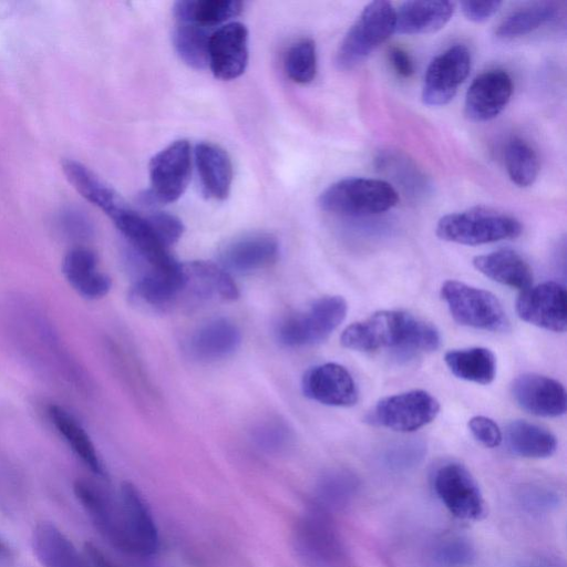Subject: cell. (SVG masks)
Here are the masks:
<instances>
[{
	"label": "cell",
	"mask_w": 567,
	"mask_h": 567,
	"mask_svg": "<svg viewBox=\"0 0 567 567\" xmlns=\"http://www.w3.org/2000/svg\"><path fill=\"white\" fill-rule=\"evenodd\" d=\"M340 342L357 351L394 350L412 354L435 351L441 337L433 324L410 312L381 310L348 326Z\"/></svg>",
	"instance_id": "obj_1"
},
{
	"label": "cell",
	"mask_w": 567,
	"mask_h": 567,
	"mask_svg": "<svg viewBox=\"0 0 567 567\" xmlns=\"http://www.w3.org/2000/svg\"><path fill=\"white\" fill-rule=\"evenodd\" d=\"M399 202V194L386 181L348 177L327 187L318 198L319 207L330 214L364 217L384 213Z\"/></svg>",
	"instance_id": "obj_2"
},
{
	"label": "cell",
	"mask_w": 567,
	"mask_h": 567,
	"mask_svg": "<svg viewBox=\"0 0 567 567\" xmlns=\"http://www.w3.org/2000/svg\"><path fill=\"white\" fill-rule=\"evenodd\" d=\"M522 230L518 219L487 207H474L444 215L435 227V234L440 239L466 246L514 239Z\"/></svg>",
	"instance_id": "obj_3"
},
{
	"label": "cell",
	"mask_w": 567,
	"mask_h": 567,
	"mask_svg": "<svg viewBox=\"0 0 567 567\" xmlns=\"http://www.w3.org/2000/svg\"><path fill=\"white\" fill-rule=\"evenodd\" d=\"M395 32V9L384 0L368 3L346 33L336 53V65L351 70Z\"/></svg>",
	"instance_id": "obj_4"
},
{
	"label": "cell",
	"mask_w": 567,
	"mask_h": 567,
	"mask_svg": "<svg viewBox=\"0 0 567 567\" xmlns=\"http://www.w3.org/2000/svg\"><path fill=\"white\" fill-rule=\"evenodd\" d=\"M441 297L452 318L461 326L478 330L504 332L509 320L499 300L489 291L457 280H446Z\"/></svg>",
	"instance_id": "obj_5"
},
{
	"label": "cell",
	"mask_w": 567,
	"mask_h": 567,
	"mask_svg": "<svg viewBox=\"0 0 567 567\" xmlns=\"http://www.w3.org/2000/svg\"><path fill=\"white\" fill-rule=\"evenodd\" d=\"M348 305L341 296H324L302 313L280 322L277 336L287 347H305L324 341L347 316Z\"/></svg>",
	"instance_id": "obj_6"
},
{
	"label": "cell",
	"mask_w": 567,
	"mask_h": 567,
	"mask_svg": "<svg viewBox=\"0 0 567 567\" xmlns=\"http://www.w3.org/2000/svg\"><path fill=\"white\" fill-rule=\"evenodd\" d=\"M293 544L309 567H342L346 550L330 514L311 507L296 524Z\"/></svg>",
	"instance_id": "obj_7"
},
{
	"label": "cell",
	"mask_w": 567,
	"mask_h": 567,
	"mask_svg": "<svg viewBox=\"0 0 567 567\" xmlns=\"http://www.w3.org/2000/svg\"><path fill=\"white\" fill-rule=\"evenodd\" d=\"M440 412L439 401L425 390H410L381 399L368 415L371 424L396 432H414Z\"/></svg>",
	"instance_id": "obj_8"
},
{
	"label": "cell",
	"mask_w": 567,
	"mask_h": 567,
	"mask_svg": "<svg viewBox=\"0 0 567 567\" xmlns=\"http://www.w3.org/2000/svg\"><path fill=\"white\" fill-rule=\"evenodd\" d=\"M192 172V150L188 141L177 140L150 161L151 189L148 202L174 203L186 190Z\"/></svg>",
	"instance_id": "obj_9"
},
{
	"label": "cell",
	"mask_w": 567,
	"mask_h": 567,
	"mask_svg": "<svg viewBox=\"0 0 567 567\" xmlns=\"http://www.w3.org/2000/svg\"><path fill=\"white\" fill-rule=\"evenodd\" d=\"M433 487L441 503L456 518L477 520L484 516L485 501L471 472L450 462L434 473Z\"/></svg>",
	"instance_id": "obj_10"
},
{
	"label": "cell",
	"mask_w": 567,
	"mask_h": 567,
	"mask_svg": "<svg viewBox=\"0 0 567 567\" xmlns=\"http://www.w3.org/2000/svg\"><path fill=\"white\" fill-rule=\"evenodd\" d=\"M471 52L464 44H454L436 55L427 66L422 86V101L442 106L455 96L471 71Z\"/></svg>",
	"instance_id": "obj_11"
},
{
	"label": "cell",
	"mask_w": 567,
	"mask_h": 567,
	"mask_svg": "<svg viewBox=\"0 0 567 567\" xmlns=\"http://www.w3.org/2000/svg\"><path fill=\"white\" fill-rule=\"evenodd\" d=\"M73 491L100 535L114 548L132 554L120 503L103 488L86 480H76Z\"/></svg>",
	"instance_id": "obj_12"
},
{
	"label": "cell",
	"mask_w": 567,
	"mask_h": 567,
	"mask_svg": "<svg viewBox=\"0 0 567 567\" xmlns=\"http://www.w3.org/2000/svg\"><path fill=\"white\" fill-rule=\"evenodd\" d=\"M566 289L556 281H545L522 291L516 300L517 316L536 327L564 332L567 328Z\"/></svg>",
	"instance_id": "obj_13"
},
{
	"label": "cell",
	"mask_w": 567,
	"mask_h": 567,
	"mask_svg": "<svg viewBox=\"0 0 567 567\" xmlns=\"http://www.w3.org/2000/svg\"><path fill=\"white\" fill-rule=\"evenodd\" d=\"M248 30L236 21L213 31L208 44V66L215 78L230 81L239 78L248 63Z\"/></svg>",
	"instance_id": "obj_14"
},
{
	"label": "cell",
	"mask_w": 567,
	"mask_h": 567,
	"mask_svg": "<svg viewBox=\"0 0 567 567\" xmlns=\"http://www.w3.org/2000/svg\"><path fill=\"white\" fill-rule=\"evenodd\" d=\"M303 394L324 405L348 408L359 392L351 373L341 364L328 362L308 369L301 380Z\"/></svg>",
	"instance_id": "obj_15"
},
{
	"label": "cell",
	"mask_w": 567,
	"mask_h": 567,
	"mask_svg": "<svg viewBox=\"0 0 567 567\" xmlns=\"http://www.w3.org/2000/svg\"><path fill=\"white\" fill-rule=\"evenodd\" d=\"M185 282L179 305H196L207 300H236L238 288L231 276L210 261L194 260L184 262Z\"/></svg>",
	"instance_id": "obj_16"
},
{
	"label": "cell",
	"mask_w": 567,
	"mask_h": 567,
	"mask_svg": "<svg viewBox=\"0 0 567 567\" xmlns=\"http://www.w3.org/2000/svg\"><path fill=\"white\" fill-rule=\"evenodd\" d=\"M118 503L132 554H156L159 548L158 530L148 505L133 483H122Z\"/></svg>",
	"instance_id": "obj_17"
},
{
	"label": "cell",
	"mask_w": 567,
	"mask_h": 567,
	"mask_svg": "<svg viewBox=\"0 0 567 567\" xmlns=\"http://www.w3.org/2000/svg\"><path fill=\"white\" fill-rule=\"evenodd\" d=\"M513 89V80L504 70L493 69L481 73L465 95L466 117L474 122L495 118L508 104Z\"/></svg>",
	"instance_id": "obj_18"
},
{
	"label": "cell",
	"mask_w": 567,
	"mask_h": 567,
	"mask_svg": "<svg viewBox=\"0 0 567 567\" xmlns=\"http://www.w3.org/2000/svg\"><path fill=\"white\" fill-rule=\"evenodd\" d=\"M511 392L523 410L536 416L557 417L565 414L567 409L564 385L546 375H518L511 385Z\"/></svg>",
	"instance_id": "obj_19"
},
{
	"label": "cell",
	"mask_w": 567,
	"mask_h": 567,
	"mask_svg": "<svg viewBox=\"0 0 567 567\" xmlns=\"http://www.w3.org/2000/svg\"><path fill=\"white\" fill-rule=\"evenodd\" d=\"M184 282L183 265L177 261L162 268L147 267L135 281L131 298L137 305L167 310L179 305Z\"/></svg>",
	"instance_id": "obj_20"
},
{
	"label": "cell",
	"mask_w": 567,
	"mask_h": 567,
	"mask_svg": "<svg viewBox=\"0 0 567 567\" xmlns=\"http://www.w3.org/2000/svg\"><path fill=\"white\" fill-rule=\"evenodd\" d=\"M279 254L277 239L269 234H250L229 243L221 252L223 265L238 272L258 270L274 264Z\"/></svg>",
	"instance_id": "obj_21"
},
{
	"label": "cell",
	"mask_w": 567,
	"mask_h": 567,
	"mask_svg": "<svg viewBox=\"0 0 567 567\" xmlns=\"http://www.w3.org/2000/svg\"><path fill=\"white\" fill-rule=\"evenodd\" d=\"M203 193L216 200L228 197L233 183V164L227 152L210 143H198L194 151Z\"/></svg>",
	"instance_id": "obj_22"
},
{
	"label": "cell",
	"mask_w": 567,
	"mask_h": 567,
	"mask_svg": "<svg viewBox=\"0 0 567 567\" xmlns=\"http://www.w3.org/2000/svg\"><path fill=\"white\" fill-rule=\"evenodd\" d=\"M455 10L452 1H406L395 10V32L402 34L433 33L451 20Z\"/></svg>",
	"instance_id": "obj_23"
},
{
	"label": "cell",
	"mask_w": 567,
	"mask_h": 567,
	"mask_svg": "<svg viewBox=\"0 0 567 567\" xmlns=\"http://www.w3.org/2000/svg\"><path fill=\"white\" fill-rule=\"evenodd\" d=\"M32 548L43 567H91L73 543L53 524L42 522L32 533Z\"/></svg>",
	"instance_id": "obj_24"
},
{
	"label": "cell",
	"mask_w": 567,
	"mask_h": 567,
	"mask_svg": "<svg viewBox=\"0 0 567 567\" xmlns=\"http://www.w3.org/2000/svg\"><path fill=\"white\" fill-rule=\"evenodd\" d=\"M474 267L501 285L524 291L532 287L533 271L525 259L512 249H498L473 259Z\"/></svg>",
	"instance_id": "obj_25"
},
{
	"label": "cell",
	"mask_w": 567,
	"mask_h": 567,
	"mask_svg": "<svg viewBox=\"0 0 567 567\" xmlns=\"http://www.w3.org/2000/svg\"><path fill=\"white\" fill-rule=\"evenodd\" d=\"M240 341L238 327L228 319L219 318L202 326L193 334L189 347L197 359L215 361L234 353Z\"/></svg>",
	"instance_id": "obj_26"
},
{
	"label": "cell",
	"mask_w": 567,
	"mask_h": 567,
	"mask_svg": "<svg viewBox=\"0 0 567 567\" xmlns=\"http://www.w3.org/2000/svg\"><path fill=\"white\" fill-rule=\"evenodd\" d=\"M62 171L71 185L91 204L103 210L110 218L126 203L121 196L90 168L74 159L62 163Z\"/></svg>",
	"instance_id": "obj_27"
},
{
	"label": "cell",
	"mask_w": 567,
	"mask_h": 567,
	"mask_svg": "<svg viewBox=\"0 0 567 567\" xmlns=\"http://www.w3.org/2000/svg\"><path fill=\"white\" fill-rule=\"evenodd\" d=\"M503 439L513 454L526 458H546L557 449L556 436L549 430L525 420L509 422Z\"/></svg>",
	"instance_id": "obj_28"
},
{
	"label": "cell",
	"mask_w": 567,
	"mask_h": 567,
	"mask_svg": "<svg viewBox=\"0 0 567 567\" xmlns=\"http://www.w3.org/2000/svg\"><path fill=\"white\" fill-rule=\"evenodd\" d=\"M49 417L65 442L96 476L105 477L106 471L86 431L78 420L64 408L51 404Z\"/></svg>",
	"instance_id": "obj_29"
},
{
	"label": "cell",
	"mask_w": 567,
	"mask_h": 567,
	"mask_svg": "<svg viewBox=\"0 0 567 567\" xmlns=\"http://www.w3.org/2000/svg\"><path fill=\"white\" fill-rule=\"evenodd\" d=\"M97 257L85 247L72 248L64 256L62 272L68 282L82 297L92 299L104 288L105 275L96 269Z\"/></svg>",
	"instance_id": "obj_30"
},
{
	"label": "cell",
	"mask_w": 567,
	"mask_h": 567,
	"mask_svg": "<svg viewBox=\"0 0 567 567\" xmlns=\"http://www.w3.org/2000/svg\"><path fill=\"white\" fill-rule=\"evenodd\" d=\"M243 10L238 0H183L175 2L173 14L177 23H194L208 29L223 25Z\"/></svg>",
	"instance_id": "obj_31"
},
{
	"label": "cell",
	"mask_w": 567,
	"mask_h": 567,
	"mask_svg": "<svg viewBox=\"0 0 567 567\" xmlns=\"http://www.w3.org/2000/svg\"><path fill=\"white\" fill-rule=\"evenodd\" d=\"M449 370L458 379L489 384L496 375V358L483 347L450 350L444 354Z\"/></svg>",
	"instance_id": "obj_32"
},
{
	"label": "cell",
	"mask_w": 567,
	"mask_h": 567,
	"mask_svg": "<svg viewBox=\"0 0 567 567\" xmlns=\"http://www.w3.org/2000/svg\"><path fill=\"white\" fill-rule=\"evenodd\" d=\"M560 8L554 1L533 2L512 11L495 30L499 39H515L534 32L557 19Z\"/></svg>",
	"instance_id": "obj_33"
},
{
	"label": "cell",
	"mask_w": 567,
	"mask_h": 567,
	"mask_svg": "<svg viewBox=\"0 0 567 567\" xmlns=\"http://www.w3.org/2000/svg\"><path fill=\"white\" fill-rule=\"evenodd\" d=\"M357 477L344 470H333L326 473L318 482L311 507L330 514L344 507L355 495Z\"/></svg>",
	"instance_id": "obj_34"
},
{
	"label": "cell",
	"mask_w": 567,
	"mask_h": 567,
	"mask_svg": "<svg viewBox=\"0 0 567 567\" xmlns=\"http://www.w3.org/2000/svg\"><path fill=\"white\" fill-rule=\"evenodd\" d=\"M212 29L194 24L177 23L173 32V45L179 58L194 69L208 66V44Z\"/></svg>",
	"instance_id": "obj_35"
},
{
	"label": "cell",
	"mask_w": 567,
	"mask_h": 567,
	"mask_svg": "<svg viewBox=\"0 0 567 567\" xmlns=\"http://www.w3.org/2000/svg\"><path fill=\"white\" fill-rule=\"evenodd\" d=\"M505 166L511 181L519 187L534 184L539 173V159L529 143L520 137H512L506 144Z\"/></svg>",
	"instance_id": "obj_36"
},
{
	"label": "cell",
	"mask_w": 567,
	"mask_h": 567,
	"mask_svg": "<svg viewBox=\"0 0 567 567\" xmlns=\"http://www.w3.org/2000/svg\"><path fill=\"white\" fill-rule=\"evenodd\" d=\"M285 71L295 83H310L317 73V50L311 39H301L289 47L285 55Z\"/></svg>",
	"instance_id": "obj_37"
},
{
	"label": "cell",
	"mask_w": 567,
	"mask_h": 567,
	"mask_svg": "<svg viewBox=\"0 0 567 567\" xmlns=\"http://www.w3.org/2000/svg\"><path fill=\"white\" fill-rule=\"evenodd\" d=\"M430 558L435 567H467L475 559V549L468 539L450 536L434 545Z\"/></svg>",
	"instance_id": "obj_38"
},
{
	"label": "cell",
	"mask_w": 567,
	"mask_h": 567,
	"mask_svg": "<svg viewBox=\"0 0 567 567\" xmlns=\"http://www.w3.org/2000/svg\"><path fill=\"white\" fill-rule=\"evenodd\" d=\"M254 441L267 453H280L290 446L292 433L285 423L268 421L254 431Z\"/></svg>",
	"instance_id": "obj_39"
},
{
	"label": "cell",
	"mask_w": 567,
	"mask_h": 567,
	"mask_svg": "<svg viewBox=\"0 0 567 567\" xmlns=\"http://www.w3.org/2000/svg\"><path fill=\"white\" fill-rule=\"evenodd\" d=\"M58 229L69 239H86L93 233L89 217L78 208L62 209L56 217Z\"/></svg>",
	"instance_id": "obj_40"
},
{
	"label": "cell",
	"mask_w": 567,
	"mask_h": 567,
	"mask_svg": "<svg viewBox=\"0 0 567 567\" xmlns=\"http://www.w3.org/2000/svg\"><path fill=\"white\" fill-rule=\"evenodd\" d=\"M158 240L167 248L178 241L184 233L182 220L166 212H154L145 216Z\"/></svg>",
	"instance_id": "obj_41"
},
{
	"label": "cell",
	"mask_w": 567,
	"mask_h": 567,
	"mask_svg": "<svg viewBox=\"0 0 567 567\" xmlns=\"http://www.w3.org/2000/svg\"><path fill=\"white\" fill-rule=\"evenodd\" d=\"M519 501L527 512L542 514L558 506L559 494L546 486H529L520 492Z\"/></svg>",
	"instance_id": "obj_42"
},
{
	"label": "cell",
	"mask_w": 567,
	"mask_h": 567,
	"mask_svg": "<svg viewBox=\"0 0 567 567\" xmlns=\"http://www.w3.org/2000/svg\"><path fill=\"white\" fill-rule=\"evenodd\" d=\"M472 435L485 447H496L503 441V433L497 423L491 417L476 415L468 420Z\"/></svg>",
	"instance_id": "obj_43"
},
{
	"label": "cell",
	"mask_w": 567,
	"mask_h": 567,
	"mask_svg": "<svg viewBox=\"0 0 567 567\" xmlns=\"http://www.w3.org/2000/svg\"><path fill=\"white\" fill-rule=\"evenodd\" d=\"M501 6V1H463L461 10L467 20L481 23L493 17Z\"/></svg>",
	"instance_id": "obj_44"
},
{
	"label": "cell",
	"mask_w": 567,
	"mask_h": 567,
	"mask_svg": "<svg viewBox=\"0 0 567 567\" xmlns=\"http://www.w3.org/2000/svg\"><path fill=\"white\" fill-rule=\"evenodd\" d=\"M389 60L398 75L410 78L414 73V64L410 54L401 48L393 47L389 50Z\"/></svg>",
	"instance_id": "obj_45"
},
{
	"label": "cell",
	"mask_w": 567,
	"mask_h": 567,
	"mask_svg": "<svg viewBox=\"0 0 567 567\" xmlns=\"http://www.w3.org/2000/svg\"><path fill=\"white\" fill-rule=\"evenodd\" d=\"M84 555L91 567H120L105 556V554L93 543H85Z\"/></svg>",
	"instance_id": "obj_46"
},
{
	"label": "cell",
	"mask_w": 567,
	"mask_h": 567,
	"mask_svg": "<svg viewBox=\"0 0 567 567\" xmlns=\"http://www.w3.org/2000/svg\"><path fill=\"white\" fill-rule=\"evenodd\" d=\"M523 567H560V565L556 560L545 557L532 559Z\"/></svg>",
	"instance_id": "obj_47"
},
{
	"label": "cell",
	"mask_w": 567,
	"mask_h": 567,
	"mask_svg": "<svg viewBox=\"0 0 567 567\" xmlns=\"http://www.w3.org/2000/svg\"><path fill=\"white\" fill-rule=\"evenodd\" d=\"M3 549V545L2 543L0 542V551Z\"/></svg>",
	"instance_id": "obj_48"
}]
</instances>
